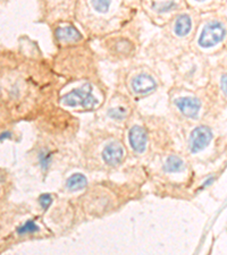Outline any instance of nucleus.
Returning a JSON list of instances; mask_svg holds the SVG:
<instances>
[{
    "instance_id": "1",
    "label": "nucleus",
    "mask_w": 227,
    "mask_h": 255,
    "mask_svg": "<svg viewBox=\"0 0 227 255\" xmlns=\"http://www.w3.org/2000/svg\"><path fill=\"white\" fill-rule=\"evenodd\" d=\"M61 101L70 107L82 106L86 110H92L98 105V100L92 95V85L90 83L65 94Z\"/></svg>"
},
{
    "instance_id": "2",
    "label": "nucleus",
    "mask_w": 227,
    "mask_h": 255,
    "mask_svg": "<svg viewBox=\"0 0 227 255\" xmlns=\"http://www.w3.org/2000/svg\"><path fill=\"white\" fill-rule=\"evenodd\" d=\"M225 34V27L222 23H209L208 25H206L205 29L202 30V33L200 35V38H199V45L204 48L214 47L224 40Z\"/></svg>"
},
{
    "instance_id": "3",
    "label": "nucleus",
    "mask_w": 227,
    "mask_h": 255,
    "mask_svg": "<svg viewBox=\"0 0 227 255\" xmlns=\"http://www.w3.org/2000/svg\"><path fill=\"white\" fill-rule=\"evenodd\" d=\"M213 138V131L209 127L199 126L192 130L190 136V149L193 153L204 150Z\"/></svg>"
},
{
    "instance_id": "4",
    "label": "nucleus",
    "mask_w": 227,
    "mask_h": 255,
    "mask_svg": "<svg viewBox=\"0 0 227 255\" xmlns=\"http://www.w3.org/2000/svg\"><path fill=\"white\" fill-rule=\"evenodd\" d=\"M147 131L141 126H133L130 130V144L132 149L138 153L146 151L147 146Z\"/></svg>"
},
{
    "instance_id": "5",
    "label": "nucleus",
    "mask_w": 227,
    "mask_h": 255,
    "mask_svg": "<svg viewBox=\"0 0 227 255\" xmlns=\"http://www.w3.org/2000/svg\"><path fill=\"white\" fill-rule=\"evenodd\" d=\"M102 158L109 166H117L124 158V149L119 143H109L103 150Z\"/></svg>"
},
{
    "instance_id": "6",
    "label": "nucleus",
    "mask_w": 227,
    "mask_h": 255,
    "mask_svg": "<svg viewBox=\"0 0 227 255\" xmlns=\"http://www.w3.org/2000/svg\"><path fill=\"white\" fill-rule=\"evenodd\" d=\"M156 81L147 74H141L132 79V89L138 94H147L156 89Z\"/></svg>"
},
{
    "instance_id": "7",
    "label": "nucleus",
    "mask_w": 227,
    "mask_h": 255,
    "mask_svg": "<svg viewBox=\"0 0 227 255\" xmlns=\"http://www.w3.org/2000/svg\"><path fill=\"white\" fill-rule=\"evenodd\" d=\"M177 108L186 117L196 118L200 111V101L196 98H180L176 101Z\"/></svg>"
},
{
    "instance_id": "8",
    "label": "nucleus",
    "mask_w": 227,
    "mask_h": 255,
    "mask_svg": "<svg viewBox=\"0 0 227 255\" xmlns=\"http://www.w3.org/2000/svg\"><path fill=\"white\" fill-rule=\"evenodd\" d=\"M56 38L64 42H77L82 39V35L73 26H64L56 30Z\"/></svg>"
},
{
    "instance_id": "9",
    "label": "nucleus",
    "mask_w": 227,
    "mask_h": 255,
    "mask_svg": "<svg viewBox=\"0 0 227 255\" xmlns=\"http://www.w3.org/2000/svg\"><path fill=\"white\" fill-rule=\"evenodd\" d=\"M191 27H192L191 18L188 15H181L178 16L176 23H175V33H176L178 37H185V35H188L190 33Z\"/></svg>"
},
{
    "instance_id": "10",
    "label": "nucleus",
    "mask_w": 227,
    "mask_h": 255,
    "mask_svg": "<svg viewBox=\"0 0 227 255\" xmlns=\"http://www.w3.org/2000/svg\"><path fill=\"white\" fill-rule=\"evenodd\" d=\"M87 185V179L82 174H74L73 176H71L66 182V187L70 191H78L86 187Z\"/></svg>"
},
{
    "instance_id": "11",
    "label": "nucleus",
    "mask_w": 227,
    "mask_h": 255,
    "mask_svg": "<svg viewBox=\"0 0 227 255\" xmlns=\"http://www.w3.org/2000/svg\"><path fill=\"white\" fill-rule=\"evenodd\" d=\"M183 166H184V163H183L181 158L176 157V155H170L166 160L164 168L168 173H178L183 169Z\"/></svg>"
},
{
    "instance_id": "12",
    "label": "nucleus",
    "mask_w": 227,
    "mask_h": 255,
    "mask_svg": "<svg viewBox=\"0 0 227 255\" xmlns=\"http://www.w3.org/2000/svg\"><path fill=\"white\" fill-rule=\"evenodd\" d=\"M111 0H91L93 8L99 13H107L110 7Z\"/></svg>"
},
{
    "instance_id": "13",
    "label": "nucleus",
    "mask_w": 227,
    "mask_h": 255,
    "mask_svg": "<svg viewBox=\"0 0 227 255\" xmlns=\"http://www.w3.org/2000/svg\"><path fill=\"white\" fill-rule=\"evenodd\" d=\"M39 230V227L34 224V221H27L25 225H23L17 229V233L19 235L24 234H33L37 233Z\"/></svg>"
},
{
    "instance_id": "14",
    "label": "nucleus",
    "mask_w": 227,
    "mask_h": 255,
    "mask_svg": "<svg viewBox=\"0 0 227 255\" xmlns=\"http://www.w3.org/2000/svg\"><path fill=\"white\" fill-rule=\"evenodd\" d=\"M39 202L43 210H48V208L51 205V203H53V196L50 194H42L39 198Z\"/></svg>"
},
{
    "instance_id": "15",
    "label": "nucleus",
    "mask_w": 227,
    "mask_h": 255,
    "mask_svg": "<svg viewBox=\"0 0 227 255\" xmlns=\"http://www.w3.org/2000/svg\"><path fill=\"white\" fill-rule=\"evenodd\" d=\"M109 116L115 119H124L126 116V111L124 108H115L109 110Z\"/></svg>"
},
{
    "instance_id": "16",
    "label": "nucleus",
    "mask_w": 227,
    "mask_h": 255,
    "mask_svg": "<svg viewBox=\"0 0 227 255\" xmlns=\"http://www.w3.org/2000/svg\"><path fill=\"white\" fill-rule=\"evenodd\" d=\"M39 159H40V165L42 166V168H47L48 165L50 163V159H51V153H45V152H41L39 155Z\"/></svg>"
},
{
    "instance_id": "17",
    "label": "nucleus",
    "mask_w": 227,
    "mask_h": 255,
    "mask_svg": "<svg viewBox=\"0 0 227 255\" xmlns=\"http://www.w3.org/2000/svg\"><path fill=\"white\" fill-rule=\"evenodd\" d=\"M222 90H223V92H224V94L226 95V75H224V76L222 77Z\"/></svg>"
},
{
    "instance_id": "18",
    "label": "nucleus",
    "mask_w": 227,
    "mask_h": 255,
    "mask_svg": "<svg viewBox=\"0 0 227 255\" xmlns=\"http://www.w3.org/2000/svg\"><path fill=\"white\" fill-rule=\"evenodd\" d=\"M197 1H202V0H197Z\"/></svg>"
}]
</instances>
